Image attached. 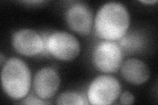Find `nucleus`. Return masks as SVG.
<instances>
[{"instance_id": "11", "label": "nucleus", "mask_w": 158, "mask_h": 105, "mask_svg": "<svg viewBox=\"0 0 158 105\" xmlns=\"http://www.w3.org/2000/svg\"><path fill=\"white\" fill-rule=\"evenodd\" d=\"M135 102V97L129 91H125L120 98V103L122 104H131Z\"/></svg>"}, {"instance_id": "10", "label": "nucleus", "mask_w": 158, "mask_h": 105, "mask_svg": "<svg viewBox=\"0 0 158 105\" xmlns=\"http://www.w3.org/2000/svg\"><path fill=\"white\" fill-rule=\"evenodd\" d=\"M56 104L83 105L85 104V101L80 94L75 92H65L57 97Z\"/></svg>"}, {"instance_id": "15", "label": "nucleus", "mask_w": 158, "mask_h": 105, "mask_svg": "<svg viewBox=\"0 0 158 105\" xmlns=\"http://www.w3.org/2000/svg\"><path fill=\"white\" fill-rule=\"evenodd\" d=\"M0 59H1V64H3V55H2V53L1 54V58H0Z\"/></svg>"}, {"instance_id": "8", "label": "nucleus", "mask_w": 158, "mask_h": 105, "mask_svg": "<svg viewBox=\"0 0 158 105\" xmlns=\"http://www.w3.org/2000/svg\"><path fill=\"white\" fill-rule=\"evenodd\" d=\"M70 28L76 33L87 36L91 32L93 14L91 10L84 4H75L69 7L65 14Z\"/></svg>"}, {"instance_id": "9", "label": "nucleus", "mask_w": 158, "mask_h": 105, "mask_svg": "<svg viewBox=\"0 0 158 105\" xmlns=\"http://www.w3.org/2000/svg\"><path fill=\"white\" fill-rule=\"evenodd\" d=\"M121 73L127 82L134 85L144 83L150 76L149 68L138 59H129L125 61L121 65Z\"/></svg>"}, {"instance_id": "14", "label": "nucleus", "mask_w": 158, "mask_h": 105, "mask_svg": "<svg viewBox=\"0 0 158 105\" xmlns=\"http://www.w3.org/2000/svg\"><path fill=\"white\" fill-rule=\"evenodd\" d=\"M25 3H42L44 2L42 1H28V2H24Z\"/></svg>"}, {"instance_id": "7", "label": "nucleus", "mask_w": 158, "mask_h": 105, "mask_svg": "<svg viewBox=\"0 0 158 105\" xmlns=\"http://www.w3.org/2000/svg\"><path fill=\"white\" fill-rule=\"evenodd\" d=\"M60 86V78L55 69L45 67L40 70L34 78L33 87L36 95L44 101L52 98Z\"/></svg>"}, {"instance_id": "3", "label": "nucleus", "mask_w": 158, "mask_h": 105, "mask_svg": "<svg viewBox=\"0 0 158 105\" xmlns=\"http://www.w3.org/2000/svg\"><path fill=\"white\" fill-rule=\"evenodd\" d=\"M121 87L118 79L111 75H101L96 78L88 89L89 102L95 105H107L119 97Z\"/></svg>"}, {"instance_id": "6", "label": "nucleus", "mask_w": 158, "mask_h": 105, "mask_svg": "<svg viewBox=\"0 0 158 105\" xmlns=\"http://www.w3.org/2000/svg\"><path fill=\"white\" fill-rule=\"evenodd\" d=\"M12 44L18 53L28 57L41 53L46 47L40 35L31 29H21L15 32Z\"/></svg>"}, {"instance_id": "12", "label": "nucleus", "mask_w": 158, "mask_h": 105, "mask_svg": "<svg viewBox=\"0 0 158 105\" xmlns=\"http://www.w3.org/2000/svg\"><path fill=\"white\" fill-rule=\"evenodd\" d=\"M24 104H49L48 102L44 101V100L38 98H36L34 96H29L22 103Z\"/></svg>"}, {"instance_id": "5", "label": "nucleus", "mask_w": 158, "mask_h": 105, "mask_svg": "<svg viewBox=\"0 0 158 105\" xmlns=\"http://www.w3.org/2000/svg\"><path fill=\"white\" fill-rule=\"evenodd\" d=\"M46 48L53 57L63 61L75 59L81 51L78 39L66 32H56L49 35L46 42Z\"/></svg>"}, {"instance_id": "1", "label": "nucleus", "mask_w": 158, "mask_h": 105, "mask_svg": "<svg viewBox=\"0 0 158 105\" xmlns=\"http://www.w3.org/2000/svg\"><path fill=\"white\" fill-rule=\"evenodd\" d=\"M130 26V15L121 3L109 2L99 10L95 18L97 36L106 41L121 39Z\"/></svg>"}, {"instance_id": "4", "label": "nucleus", "mask_w": 158, "mask_h": 105, "mask_svg": "<svg viewBox=\"0 0 158 105\" xmlns=\"http://www.w3.org/2000/svg\"><path fill=\"white\" fill-rule=\"evenodd\" d=\"M123 53L118 45L112 41L98 43L92 53L94 66L103 73H114L123 64Z\"/></svg>"}, {"instance_id": "13", "label": "nucleus", "mask_w": 158, "mask_h": 105, "mask_svg": "<svg viewBox=\"0 0 158 105\" xmlns=\"http://www.w3.org/2000/svg\"><path fill=\"white\" fill-rule=\"evenodd\" d=\"M142 3H146V4H154L157 2V0H151V1H140Z\"/></svg>"}, {"instance_id": "2", "label": "nucleus", "mask_w": 158, "mask_h": 105, "mask_svg": "<svg viewBox=\"0 0 158 105\" xmlns=\"http://www.w3.org/2000/svg\"><path fill=\"white\" fill-rule=\"evenodd\" d=\"M2 87L15 100L27 97L31 87V74L26 63L17 58L9 59L2 71Z\"/></svg>"}]
</instances>
